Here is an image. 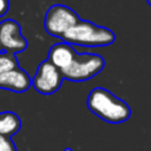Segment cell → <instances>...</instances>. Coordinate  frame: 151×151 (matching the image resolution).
I'll list each match as a JSON object with an SVG mask.
<instances>
[{"instance_id":"obj_1","label":"cell","mask_w":151,"mask_h":151,"mask_svg":"<svg viewBox=\"0 0 151 151\" xmlns=\"http://www.w3.org/2000/svg\"><path fill=\"white\" fill-rule=\"evenodd\" d=\"M88 110L101 120L110 124H120L131 116V109L123 99L116 97L104 87H94L86 100Z\"/></svg>"},{"instance_id":"obj_2","label":"cell","mask_w":151,"mask_h":151,"mask_svg":"<svg viewBox=\"0 0 151 151\" xmlns=\"http://www.w3.org/2000/svg\"><path fill=\"white\" fill-rule=\"evenodd\" d=\"M61 40L70 45L86 47L107 46L116 40V34L104 26L96 25L88 20H80L61 37Z\"/></svg>"},{"instance_id":"obj_3","label":"cell","mask_w":151,"mask_h":151,"mask_svg":"<svg viewBox=\"0 0 151 151\" xmlns=\"http://www.w3.org/2000/svg\"><path fill=\"white\" fill-rule=\"evenodd\" d=\"M105 66V60L96 53H76L71 64L61 71L64 79L86 81L97 76Z\"/></svg>"},{"instance_id":"obj_4","label":"cell","mask_w":151,"mask_h":151,"mask_svg":"<svg viewBox=\"0 0 151 151\" xmlns=\"http://www.w3.org/2000/svg\"><path fill=\"white\" fill-rule=\"evenodd\" d=\"M80 20L81 19L79 15L72 8L65 5L55 4L46 11L44 27L50 35L61 39V37L73 26H76Z\"/></svg>"},{"instance_id":"obj_5","label":"cell","mask_w":151,"mask_h":151,"mask_svg":"<svg viewBox=\"0 0 151 151\" xmlns=\"http://www.w3.org/2000/svg\"><path fill=\"white\" fill-rule=\"evenodd\" d=\"M63 80L64 77L61 71L46 59L39 64L32 78V86L37 92L50 96L60 88Z\"/></svg>"},{"instance_id":"obj_6","label":"cell","mask_w":151,"mask_h":151,"mask_svg":"<svg viewBox=\"0 0 151 151\" xmlns=\"http://www.w3.org/2000/svg\"><path fill=\"white\" fill-rule=\"evenodd\" d=\"M0 41L6 53L15 54L27 48V40L21 34V27L13 19L0 22Z\"/></svg>"},{"instance_id":"obj_7","label":"cell","mask_w":151,"mask_h":151,"mask_svg":"<svg viewBox=\"0 0 151 151\" xmlns=\"http://www.w3.org/2000/svg\"><path fill=\"white\" fill-rule=\"evenodd\" d=\"M32 85V79L28 73L20 67L11 70L0 74V88L13 91V92H25Z\"/></svg>"},{"instance_id":"obj_8","label":"cell","mask_w":151,"mask_h":151,"mask_svg":"<svg viewBox=\"0 0 151 151\" xmlns=\"http://www.w3.org/2000/svg\"><path fill=\"white\" fill-rule=\"evenodd\" d=\"M76 53H77L76 50L70 44L61 41L52 45V47L48 51L47 60H50L60 71H64L71 64Z\"/></svg>"},{"instance_id":"obj_9","label":"cell","mask_w":151,"mask_h":151,"mask_svg":"<svg viewBox=\"0 0 151 151\" xmlns=\"http://www.w3.org/2000/svg\"><path fill=\"white\" fill-rule=\"evenodd\" d=\"M21 127L19 116L12 111L0 112V134L11 137L14 136Z\"/></svg>"},{"instance_id":"obj_10","label":"cell","mask_w":151,"mask_h":151,"mask_svg":"<svg viewBox=\"0 0 151 151\" xmlns=\"http://www.w3.org/2000/svg\"><path fill=\"white\" fill-rule=\"evenodd\" d=\"M19 67L17 58L11 53H0V74Z\"/></svg>"},{"instance_id":"obj_11","label":"cell","mask_w":151,"mask_h":151,"mask_svg":"<svg viewBox=\"0 0 151 151\" xmlns=\"http://www.w3.org/2000/svg\"><path fill=\"white\" fill-rule=\"evenodd\" d=\"M0 151H17L15 144L11 137L0 134Z\"/></svg>"},{"instance_id":"obj_12","label":"cell","mask_w":151,"mask_h":151,"mask_svg":"<svg viewBox=\"0 0 151 151\" xmlns=\"http://www.w3.org/2000/svg\"><path fill=\"white\" fill-rule=\"evenodd\" d=\"M9 8V1L8 0H0V18L4 17Z\"/></svg>"},{"instance_id":"obj_13","label":"cell","mask_w":151,"mask_h":151,"mask_svg":"<svg viewBox=\"0 0 151 151\" xmlns=\"http://www.w3.org/2000/svg\"><path fill=\"white\" fill-rule=\"evenodd\" d=\"M64 151H72V149H71V147H66Z\"/></svg>"},{"instance_id":"obj_14","label":"cell","mask_w":151,"mask_h":151,"mask_svg":"<svg viewBox=\"0 0 151 151\" xmlns=\"http://www.w3.org/2000/svg\"><path fill=\"white\" fill-rule=\"evenodd\" d=\"M146 1H147V4H149V5L151 6V0H146Z\"/></svg>"},{"instance_id":"obj_15","label":"cell","mask_w":151,"mask_h":151,"mask_svg":"<svg viewBox=\"0 0 151 151\" xmlns=\"http://www.w3.org/2000/svg\"><path fill=\"white\" fill-rule=\"evenodd\" d=\"M2 50V46H1V41H0V51Z\"/></svg>"}]
</instances>
